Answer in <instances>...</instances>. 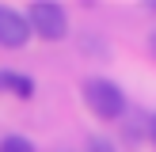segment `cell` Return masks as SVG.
Instances as JSON below:
<instances>
[{"instance_id":"5","label":"cell","mask_w":156,"mask_h":152,"mask_svg":"<svg viewBox=\"0 0 156 152\" xmlns=\"http://www.w3.org/2000/svg\"><path fill=\"white\" fill-rule=\"evenodd\" d=\"M0 152H34V141L23 137V133H12V137L0 141Z\"/></svg>"},{"instance_id":"7","label":"cell","mask_w":156,"mask_h":152,"mask_svg":"<svg viewBox=\"0 0 156 152\" xmlns=\"http://www.w3.org/2000/svg\"><path fill=\"white\" fill-rule=\"evenodd\" d=\"M149 141L156 144V114H152V118H149Z\"/></svg>"},{"instance_id":"1","label":"cell","mask_w":156,"mask_h":152,"mask_svg":"<svg viewBox=\"0 0 156 152\" xmlns=\"http://www.w3.org/2000/svg\"><path fill=\"white\" fill-rule=\"evenodd\" d=\"M84 103H88V110L95 114V118L103 122H118L122 114H126V91L118 88L114 80H107V76H88L80 88Z\"/></svg>"},{"instance_id":"4","label":"cell","mask_w":156,"mask_h":152,"mask_svg":"<svg viewBox=\"0 0 156 152\" xmlns=\"http://www.w3.org/2000/svg\"><path fill=\"white\" fill-rule=\"evenodd\" d=\"M0 91L15 99H34V80L27 72H15V68H0Z\"/></svg>"},{"instance_id":"6","label":"cell","mask_w":156,"mask_h":152,"mask_svg":"<svg viewBox=\"0 0 156 152\" xmlns=\"http://www.w3.org/2000/svg\"><path fill=\"white\" fill-rule=\"evenodd\" d=\"M88 152H114V141H107V137H91V141H88Z\"/></svg>"},{"instance_id":"8","label":"cell","mask_w":156,"mask_h":152,"mask_svg":"<svg viewBox=\"0 0 156 152\" xmlns=\"http://www.w3.org/2000/svg\"><path fill=\"white\" fill-rule=\"evenodd\" d=\"M149 50H152V57H156V27H152V34H149Z\"/></svg>"},{"instance_id":"2","label":"cell","mask_w":156,"mask_h":152,"mask_svg":"<svg viewBox=\"0 0 156 152\" xmlns=\"http://www.w3.org/2000/svg\"><path fill=\"white\" fill-rule=\"evenodd\" d=\"M27 23H30V34H38L42 42H61L69 34V15L53 0H34L27 12Z\"/></svg>"},{"instance_id":"3","label":"cell","mask_w":156,"mask_h":152,"mask_svg":"<svg viewBox=\"0 0 156 152\" xmlns=\"http://www.w3.org/2000/svg\"><path fill=\"white\" fill-rule=\"evenodd\" d=\"M27 42H30L27 15H19L15 8H4V4H0V46H4V50H23Z\"/></svg>"}]
</instances>
